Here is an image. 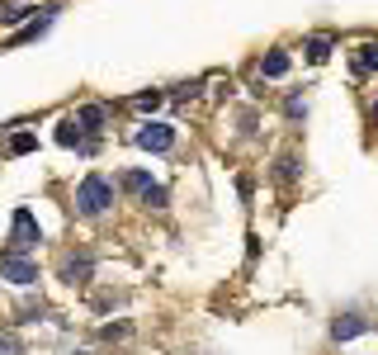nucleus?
Masks as SVG:
<instances>
[{"label": "nucleus", "mask_w": 378, "mask_h": 355, "mask_svg": "<svg viewBox=\"0 0 378 355\" xmlns=\"http://www.w3.org/2000/svg\"><path fill=\"white\" fill-rule=\"evenodd\" d=\"M374 128H378V105H374Z\"/></svg>", "instance_id": "obj_18"}, {"label": "nucleus", "mask_w": 378, "mask_h": 355, "mask_svg": "<svg viewBox=\"0 0 378 355\" xmlns=\"http://www.w3.org/2000/svg\"><path fill=\"white\" fill-rule=\"evenodd\" d=\"M354 67H359V71H378V43H364L359 57H354Z\"/></svg>", "instance_id": "obj_8"}, {"label": "nucleus", "mask_w": 378, "mask_h": 355, "mask_svg": "<svg viewBox=\"0 0 378 355\" xmlns=\"http://www.w3.org/2000/svg\"><path fill=\"white\" fill-rule=\"evenodd\" d=\"M142 204H152V209H165V190H161V185H147Z\"/></svg>", "instance_id": "obj_14"}, {"label": "nucleus", "mask_w": 378, "mask_h": 355, "mask_svg": "<svg viewBox=\"0 0 378 355\" xmlns=\"http://www.w3.org/2000/svg\"><path fill=\"white\" fill-rule=\"evenodd\" d=\"M109 204H114V185H109L105 175H85L81 190H76V209H81L85 218H95V214H105Z\"/></svg>", "instance_id": "obj_1"}, {"label": "nucleus", "mask_w": 378, "mask_h": 355, "mask_svg": "<svg viewBox=\"0 0 378 355\" xmlns=\"http://www.w3.org/2000/svg\"><path fill=\"white\" fill-rule=\"evenodd\" d=\"M0 275L15 279V284H33V279H38V266L24 261V256H5V261H0Z\"/></svg>", "instance_id": "obj_3"}, {"label": "nucleus", "mask_w": 378, "mask_h": 355, "mask_svg": "<svg viewBox=\"0 0 378 355\" xmlns=\"http://www.w3.org/2000/svg\"><path fill=\"white\" fill-rule=\"evenodd\" d=\"M0 355H19V346H15V336H0Z\"/></svg>", "instance_id": "obj_17"}, {"label": "nucleus", "mask_w": 378, "mask_h": 355, "mask_svg": "<svg viewBox=\"0 0 378 355\" xmlns=\"http://www.w3.org/2000/svg\"><path fill=\"white\" fill-rule=\"evenodd\" d=\"M38 237H43V232H38V223H33V214H28V209H19V214H15V223H10V242H15V251H24V246H33Z\"/></svg>", "instance_id": "obj_2"}, {"label": "nucleus", "mask_w": 378, "mask_h": 355, "mask_svg": "<svg viewBox=\"0 0 378 355\" xmlns=\"http://www.w3.org/2000/svg\"><path fill=\"white\" fill-rule=\"evenodd\" d=\"M57 142H62V147H81V128H76V119H66V123L57 128Z\"/></svg>", "instance_id": "obj_9"}, {"label": "nucleus", "mask_w": 378, "mask_h": 355, "mask_svg": "<svg viewBox=\"0 0 378 355\" xmlns=\"http://www.w3.org/2000/svg\"><path fill=\"white\" fill-rule=\"evenodd\" d=\"M359 331H364V322H359L354 313H345V318H336V327H331V336H336V341H345V336H359Z\"/></svg>", "instance_id": "obj_6"}, {"label": "nucleus", "mask_w": 378, "mask_h": 355, "mask_svg": "<svg viewBox=\"0 0 378 355\" xmlns=\"http://www.w3.org/2000/svg\"><path fill=\"white\" fill-rule=\"evenodd\" d=\"M10 152H15V157L33 152V133H15V137H10Z\"/></svg>", "instance_id": "obj_10"}, {"label": "nucleus", "mask_w": 378, "mask_h": 355, "mask_svg": "<svg viewBox=\"0 0 378 355\" xmlns=\"http://www.w3.org/2000/svg\"><path fill=\"white\" fill-rule=\"evenodd\" d=\"M289 71V53H265L260 57V76H284Z\"/></svg>", "instance_id": "obj_5"}, {"label": "nucleus", "mask_w": 378, "mask_h": 355, "mask_svg": "<svg viewBox=\"0 0 378 355\" xmlns=\"http://www.w3.org/2000/svg\"><path fill=\"white\" fill-rule=\"evenodd\" d=\"M85 275H90V261H66V266H62V279H66V284H81Z\"/></svg>", "instance_id": "obj_7"}, {"label": "nucleus", "mask_w": 378, "mask_h": 355, "mask_svg": "<svg viewBox=\"0 0 378 355\" xmlns=\"http://www.w3.org/2000/svg\"><path fill=\"white\" fill-rule=\"evenodd\" d=\"M170 142H175V128H165V123H152L137 133V147H147V152H165Z\"/></svg>", "instance_id": "obj_4"}, {"label": "nucleus", "mask_w": 378, "mask_h": 355, "mask_svg": "<svg viewBox=\"0 0 378 355\" xmlns=\"http://www.w3.org/2000/svg\"><path fill=\"white\" fill-rule=\"evenodd\" d=\"M307 57H312V62H326V57H331V43H326V38H312V43H307Z\"/></svg>", "instance_id": "obj_11"}, {"label": "nucleus", "mask_w": 378, "mask_h": 355, "mask_svg": "<svg viewBox=\"0 0 378 355\" xmlns=\"http://www.w3.org/2000/svg\"><path fill=\"white\" fill-rule=\"evenodd\" d=\"M81 123H85V128H100V123H105V110H100V105L81 110Z\"/></svg>", "instance_id": "obj_13"}, {"label": "nucleus", "mask_w": 378, "mask_h": 355, "mask_svg": "<svg viewBox=\"0 0 378 355\" xmlns=\"http://www.w3.org/2000/svg\"><path fill=\"white\" fill-rule=\"evenodd\" d=\"M274 175H279V180H294V175H298V162H294V157H284V162H279V171H274Z\"/></svg>", "instance_id": "obj_15"}, {"label": "nucleus", "mask_w": 378, "mask_h": 355, "mask_svg": "<svg viewBox=\"0 0 378 355\" xmlns=\"http://www.w3.org/2000/svg\"><path fill=\"white\" fill-rule=\"evenodd\" d=\"M123 185H128V190H137V194H147V185H152V180H147L142 171H128V175H123Z\"/></svg>", "instance_id": "obj_12"}, {"label": "nucleus", "mask_w": 378, "mask_h": 355, "mask_svg": "<svg viewBox=\"0 0 378 355\" xmlns=\"http://www.w3.org/2000/svg\"><path fill=\"white\" fill-rule=\"evenodd\" d=\"M156 105H161V95H156V90H152V95H137V110H156Z\"/></svg>", "instance_id": "obj_16"}]
</instances>
